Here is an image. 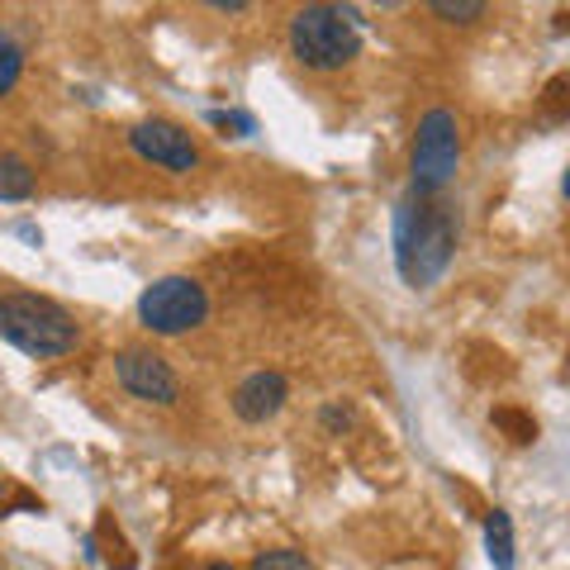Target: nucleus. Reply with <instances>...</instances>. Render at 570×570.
<instances>
[{"label": "nucleus", "instance_id": "nucleus-1", "mask_svg": "<svg viewBox=\"0 0 570 570\" xmlns=\"http://www.w3.org/2000/svg\"><path fill=\"white\" fill-rule=\"evenodd\" d=\"M456 234H461V219L448 200L409 190L395 209V266H400V276L414 285V291H428V285L452 266Z\"/></svg>", "mask_w": 570, "mask_h": 570}, {"label": "nucleus", "instance_id": "nucleus-2", "mask_svg": "<svg viewBox=\"0 0 570 570\" xmlns=\"http://www.w3.org/2000/svg\"><path fill=\"white\" fill-rule=\"evenodd\" d=\"M0 337H6L10 347H20L24 356L48 362V356H67L81 343V324L58 299L10 291V295H0Z\"/></svg>", "mask_w": 570, "mask_h": 570}, {"label": "nucleus", "instance_id": "nucleus-3", "mask_svg": "<svg viewBox=\"0 0 570 570\" xmlns=\"http://www.w3.org/2000/svg\"><path fill=\"white\" fill-rule=\"evenodd\" d=\"M291 52L309 71H337L362 52V24L347 6H305L291 14Z\"/></svg>", "mask_w": 570, "mask_h": 570}, {"label": "nucleus", "instance_id": "nucleus-4", "mask_svg": "<svg viewBox=\"0 0 570 570\" xmlns=\"http://www.w3.org/2000/svg\"><path fill=\"white\" fill-rule=\"evenodd\" d=\"M461 167V129L452 110H428L414 134V157H409V176H414V195H442Z\"/></svg>", "mask_w": 570, "mask_h": 570}, {"label": "nucleus", "instance_id": "nucleus-5", "mask_svg": "<svg viewBox=\"0 0 570 570\" xmlns=\"http://www.w3.org/2000/svg\"><path fill=\"white\" fill-rule=\"evenodd\" d=\"M205 314H209V295L195 276H157L148 291L138 295V324L148 333H163V337L200 328Z\"/></svg>", "mask_w": 570, "mask_h": 570}, {"label": "nucleus", "instance_id": "nucleus-6", "mask_svg": "<svg viewBox=\"0 0 570 570\" xmlns=\"http://www.w3.org/2000/svg\"><path fill=\"white\" fill-rule=\"evenodd\" d=\"M115 376H119V385L129 390L134 400H142V404L171 409L176 400H181V381H176L171 362H163V356L148 352V347L119 352V356H115Z\"/></svg>", "mask_w": 570, "mask_h": 570}, {"label": "nucleus", "instance_id": "nucleus-7", "mask_svg": "<svg viewBox=\"0 0 570 570\" xmlns=\"http://www.w3.org/2000/svg\"><path fill=\"white\" fill-rule=\"evenodd\" d=\"M129 142H134V153L142 157V163H153L163 171H195V167H200V148H195L190 129H181V124H171V119H142V124H134Z\"/></svg>", "mask_w": 570, "mask_h": 570}, {"label": "nucleus", "instance_id": "nucleus-8", "mask_svg": "<svg viewBox=\"0 0 570 570\" xmlns=\"http://www.w3.org/2000/svg\"><path fill=\"white\" fill-rule=\"evenodd\" d=\"M285 400H291V381H285L281 371H253V376L234 390V414L243 423H266L281 414Z\"/></svg>", "mask_w": 570, "mask_h": 570}, {"label": "nucleus", "instance_id": "nucleus-9", "mask_svg": "<svg viewBox=\"0 0 570 570\" xmlns=\"http://www.w3.org/2000/svg\"><path fill=\"white\" fill-rule=\"evenodd\" d=\"M33 195V167L20 153H0V200H29Z\"/></svg>", "mask_w": 570, "mask_h": 570}, {"label": "nucleus", "instance_id": "nucleus-10", "mask_svg": "<svg viewBox=\"0 0 570 570\" xmlns=\"http://www.w3.org/2000/svg\"><path fill=\"white\" fill-rule=\"evenodd\" d=\"M485 547H490L494 570H513V523H509L504 509H490V519H485Z\"/></svg>", "mask_w": 570, "mask_h": 570}, {"label": "nucleus", "instance_id": "nucleus-11", "mask_svg": "<svg viewBox=\"0 0 570 570\" xmlns=\"http://www.w3.org/2000/svg\"><path fill=\"white\" fill-rule=\"evenodd\" d=\"M20 71H24V48L14 43L6 29H0V96L14 91V81H20Z\"/></svg>", "mask_w": 570, "mask_h": 570}, {"label": "nucleus", "instance_id": "nucleus-12", "mask_svg": "<svg viewBox=\"0 0 570 570\" xmlns=\"http://www.w3.org/2000/svg\"><path fill=\"white\" fill-rule=\"evenodd\" d=\"M253 570H314V561L295 547H272V551H257Z\"/></svg>", "mask_w": 570, "mask_h": 570}, {"label": "nucleus", "instance_id": "nucleus-13", "mask_svg": "<svg viewBox=\"0 0 570 570\" xmlns=\"http://www.w3.org/2000/svg\"><path fill=\"white\" fill-rule=\"evenodd\" d=\"M438 14V20H448V24H475L480 14H485V6L480 0H438V6H428Z\"/></svg>", "mask_w": 570, "mask_h": 570}, {"label": "nucleus", "instance_id": "nucleus-14", "mask_svg": "<svg viewBox=\"0 0 570 570\" xmlns=\"http://www.w3.org/2000/svg\"><path fill=\"white\" fill-rule=\"evenodd\" d=\"M494 423H499V428H509L513 442H532V433H538V423H532V419H519V414H494Z\"/></svg>", "mask_w": 570, "mask_h": 570}, {"label": "nucleus", "instance_id": "nucleus-15", "mask_svg": "<svg viewBox=\"0 0 570 570\" xmlns=\"http://www.w3.org/2000/svg\"><path fill=\"white\" fill-rule=\"evenodd\" d=\"M347 423H352V409H343V404L324 409V428H347Z\"/></svg>", "mask_w": 570, "mask_h": 570}, {"label": "nucleus", "instance_id": "nucleus-16", "mask_svg": "<svg viewBox=\"0 0 570 570\" xmlns=\"http://www.w3.org/2000/svg\"><path fill=\"white\" fill-rule=\"evenodd\" d=\"M209 570H234V566H224V561H214V566H209Z\"/></svg>", "mask_w": 570, "mask_h": 570}, {"label": "nucleus", "instance_id": "nucleus-17", "mask_svg": "<svg viewBox=\"0 0 570 570\" xmlns=\"http://www.w3.org/2000/svg\"><path fill=\"white\" fill-rule=\"evenodd\" d=\"M0 494H6V490H0Z\"/></svg>", "mask_w": 570, "mask_h": 570}]
</instances>
